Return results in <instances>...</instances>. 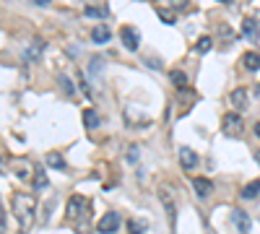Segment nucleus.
<instances>
[{
	"label": "nucleus",
	"mask_w": 260,
	"mask_h": 234,
	"mask_svg": "<svg viewBox=\"0 0 260 234\" xmlns=\"http://www.w3.org/2000/svg\"><path fill=\"white\" fill-rule=\"evenodd\" d=\"M11 208L13 216L19 218L21 229H32L37 221V200L32 193H13L11 195Z\"/></svg>",
	"instance_id": "1"
},
{
	"label": "nucleus",
	"mask_w": 260,
	"mask_h": 234,
	"mask_svg": "<svg viewBox=\"0 0 260 234\" xmlns=\"http://www.w3.org/2000/svg\"><path fill=\"white\" fill-rule=\"evenodd\" d=\"M221 133L229 135V138H239L244 133V122H242V115L239 112H226L221 117Z\"/></svg>",
	"instance_id": "2"
},
{
	"label": "nucleus",
	"mask_w": 260,
	"mask_h": 234,
	"mask_svg": "<svg viewBox=\"0 0 260 234\" xmlns=\"http://www.w3.org/2000/svg\"><path fill=\"white\" fill-rule=\"evenodd\" d=\"M8 169L24 182H32V177H34V162L24 159V156H13V159L8 162Z\"/></svg>",
	"instance_id": "3"
},
{
	"label": "nucleus",
	"mask_w": 260,
	"mask_h": 234,
	"mask_svg": "<svg viewBox=\"0 0 260 234\" xmlns=\"http://www.w3.org/2000/svg\"><path fill=\"white\" fill-rule=\"evenodd\" d=\"M159 200H161V206H164L166 221H169V226H175L177 224V200H175V193L166 185L159 187Z\"/></svg>",
	"instance_id": "4"
},
{
	"label": "nucleus",
	"mask_w": 260,
	"mask_h": 234,
	"mask_svg": "<svg viewBox=\"0 0 260 234\" xmlns=\"http://www.w3.org/2000/svg\"><path fill=\"white\" fill-rule=\"evenodd\" d=\"M86 208H89V200L83 195H70L68 206H65V218L68 221H78V218L86 213Z\"/></svg>",
	"instance_id": "5"
},
{
	"label": "nucleus",
	"mask_w": 260,
	"mask_h": 234,
	"mask_svg": "<svg viewBox=\"0 0 260 234\" xmlns=\"http://www.w3.org/2000/svg\"><path fill=\"white\" fill-rule=\"evenodd\" d=\"M120 39H122V47H125L128 52H138L141 47V31L135 26H122L120 29Z\"/></svg>",
	"instance_id": "6"
},
{
	"label": "nucleus",
	"mask_w": 260,
	"mask_h": 234,
	"mask_svg": "<svg viewBox=\"0 0 260 234\" xmlns=\"http://www.w3.org/2000/svg\"><path fill=\"white\" fill-rule=\"evenodd\" d=\"M120 224H122L120 213H117V211H107L99 221H97V231H99V234H115V231L120 229Z\"/></svg>",
	"instance_id": "7"
},
{
	"label": "nucleus",
	"mask_w": 260,
	"mask_h": 234,
	"mask_svg": "<svg viewBox=\"0 0 260 234\" xmlns=\"http://www.w3.org/2000/svg\"><path fill=\"white\" fill-rule=\"evenodd\" d=\"M44 39L42 37H34L32 42L26 44V50H24V62H37V60H42V52H44Z\"/></svg>",
	"instance_id": "8"
},
{
	"label": "nucleus",
	"mask_w": 260,
	"mask_h": 234,
	"mask_svg": "<svg viewBox=\"0 0 260 234\" xmlns=\"http://www.w3.org/2000/svg\"><path fill=\"white\" fill-rule=\"evenodd\" d=\"M180 164H182V169L185 172H193L198 164H201V156H198V151H193V148H188V146H180Z\"/></svg>",
	"instance_id": "9"
},
{
	"label": "nucleus",
	"mask_w": 260,
	"mask_h": 234,
	"mask_svg": "<svg viewBox=\"0 0 260 234\" xmlns=\"http://www.w3.org/2000/svg\"><path fill=\"white\" fill-rule=\"evenodd\" d=\"M232 224H234V229L239 234H247L252 221H250V216H247V211H244V208H232Z\"/></svg>",
	"instance_id": "10"
},
{
	"label": "nucleus",
	"mask_w": 260,
	"mask_h": 234,
	"mask_svg": "<svg viewBox=\"0 0 260 234\" xmlns=\"http://www.w3.org/2000/svg\"><path fill=\"white\" fill-rule=\"evenodd\" d=\"M239 31H242L244 39H252L255 42V39H260V21L257 19H244Z\"/></svg>",
	"instance_id": "11"
},
{
	"label": "nucleus",
	"mask_w": 260,
	"mask_h": 234,
	"mask_svg": "<svg viewBox=\"0 0 260 234\" xmlns=\"http://www.w3.org/2000/svg\"><path fill=\"white\" fill-rule=\"evenodd\" d=\"M190 185H193V193H195L198 198H208V195L213 193V182L206 180V177H195Z\"/></svg>",
	"instance_id": "12"
},
{
	"label": "nucleus",
	"mask_w": 260,
	"mask_h": 234,
	"mask_svg": "<svg viewBox=\"0 0 260 234\" xmlns=\"http://www.w3.org/2000/svg\"><path fill=\"white\" fill-rule=\"evenodd\" d=\"M44 164H47L50 169H57V172L68 169V164H65V159H63V153H60V151H47V153H44Z\"/></svg>",
	"instance_id": "13"
},
{
	"label": "nucleus",
	"mask_w": 260,
	"mask_h": 234,
	"mask_svg": "<svg viewBox=\"0 0 260 234\" xmlns=\"http://www.w3.org/2000/svg\"><path fill=\"white\" fill-rule=\"evenodd\" d=\"M110 39H112V31H110V26L97 24L94 29H91V42H94V44H107Z\"/></svg>",
	"instance_id": "14"
},
{
	"label": "nucleus",
	"mask_w": 260,
	"mask_h": 234,
	"mask_svg": "<svg viewBox=\"0 0 260 234\" xmlns=\"http://www.w3.org/2000/svg\"><path fill=\"white\" fill-rule=\"evenodd\" d=\"M32 185H34V190L42 193V190H47V172H44L42 164H34V177H32Z\"/></svg>",
	"instance_id": "15"
},
{
	"label": "nucleus",
	"mask_w": 260,
	"mask_h": 234,
	"mask_svg": "<svg viewBox=\"0 0 260 234\" xmlns=\"http://www.w3.org/2000/svg\"><path fill=\"white\" fill-rule=\"evenodd\" d=\"M247 97H250L247 89H242V86H239V89H234L232 94H229V102H232V104L239 109V112H242V109H247V104H250V102H247Z\"/></svg>",
	"instance_id": "16"
},
{
	"label": "nucleus",
	"mask_w": 260,
	"mask_h": 234,
	"mask_svg": "<svg viewBox=\"0 0 260 234\" xmlns=\"http://www.w3.org/2000/svg\"><path fill=\"white\" fill-rule=\"evenodd\" d=\"M83 125H86V130H97L99 125H102V115L97 112V109H83Z\"/></svg>",
	"instance_id": "17"
},
{
	"label": "nucleus",
	"mask_w": 260,
	"mask_h": 234,
	"mask_svg": "<svg viewBox=\"0 0 260 234\" xmlns=\"http://www.w3.org/2000/svg\"><path fill=\"white\" fill-rule=\"evenodd\" d=\"M169 81H172V86H175L177 91H185V89H188V75H185V70H180V68H172V70H169Z\"/></svg>",
	"instance_id": "18"
},
{
	"label": "nucleus",
	"mask_w": 260,
	"mask_h": 234,
	"mask_svg": "<svg viewBox=\"0 0 260 234\" xmlns=\"http://www.w3.org/2000/svg\"><path fill=\"white\" fill-rule=\"evenodd\" d=\"M104 70V57H91L89 62V81H99Z\"/></svg>",
	"instance_id": "19"
},
{
	"label": "nucleus",
	"mask_w": 260,
	"mask_h": 234,
	"mask_svg": "<svg viewBox=\"0 0 260 234\" xmlns=\"http://www.w3.org/2000/svg\"><path fill=\"white\" fill-rule=\"evenodd\" d=\"M57 86H60V91H63V94H65V97H70V99H75V84L70 81V78H68V75H63V73H60V75H57Z\"/></svg>",
	"instance_id": "20"
},
{
	"label": "nucleus",
	"mask_w": 260,
	"mask_h": 234,
	"mask_svg": "<svg viewBox=\"0 0 260 234\" xmlns=\"http://www.w3.org/2000/svg\"><path fill=\"white\" fill-rule=\"evenodd\" d=\"M242 65L247 68V70H252V73H255V70H260V55H257V52H252V50H250V52H244V55H242Z\"/></svg>",
	"instance_id": "21"
},
{
	"label": "nucleus",
	"mask_w": 260,
	"mask_h": 234,
	"mask_svg": "<svg viewBox=\"0 0 260 234\" xmlns=\"http://www.w3.org/2000/svg\"><path fill=\"white\" fill-rule=\"evenodd\" d=\"M242 198L244 200H252V198H260V180H252L242 187Z\"/></svg>",
	"instance_id": "22"
},
{
	"label": "nucleus",
	"mask_w": 260,
	"mask_h": 234,
	"mask_svg": "<svg viewBox=\"0 0 260 234\" xmlns=\"http://www.w3.org/2000/svg\"><path fill=\"white\" fill-rule=\"evenodd\" d=\"M128 231L130 234H146L148 231V221H146V218H130V221H128Z\"/></svg>",
	"instance_id": "23"
},
{
	"label": "nucleus",
	"mask_w": 260,
	"mask_h": 234,
	"mask_svg": "<svg viewBox=\"0 0 260 234\" xmlns=\"http://www.w3.org/2000/svg\"><path fill=\"white\" fill-rule=\"evenodd\" d=\"M211 47H213V39L211 37H201L195 42V52L198 55H206V52H211Z\"/></svg>",
	"instance_id": "24"
},
{
	"label": "nucleus",
	"mask_w": 260,
	"mask_h": 234,
	"mask_svg": "<svg viewBox=\"0 0 260 234\" xmlns=\"http://www.w3.org/2000/svg\"><path fill=\"white\" fill-rule=\"evenodd\" d=\"M156 13H159V19H161V21H164V24H166V26H172V24H175V21H177V19H175V13H172V11H169V8H159V11H156Z\"/></svg>",
	"instance_id": "25"
},
{
	"label": "nucleus",
	"mask_w": 260,
	"mask_h": 234,
	"mask_svg": "<svg viewBox=\"0 0 260 234\" xmlns=\"http://www.w3.org/2000/svg\"><path fill=\"white\" fill-rule=\"evenodd\" d=\"M83 16H86V19H102V16H107V11H104V8H94V6H89V8L83 11Z\"/></svg>",
	"instance_id": "26"
},
{
	"label": "nucleus",
	"mask_w": 260,
	"mask_h": 234,
	"mask_svg": "<svg viewBox=\"0 0 260 234\" xmlns=\"http://www.w3.org/2000/svg\"><path fill=\"white\" fill-rule=\"evenodd\" d=\"M138 156H141V151H138V146H135V143H130L128 146V164H138Z\"/></svg>",
	"instance_id": "27"
},
{
	"label": "nucleus",
	"mask_w": 260,
	"mask_h": 234,
	"mask_svg": "<svg viewBox=\"0 0 260 234\" xmlns=\"http://www.w3.org/2000/svg\"><path fill=\"white\" fill-rule=\"evenodd\" d=\"M219 34L224 37V44H232V39H234V31L229 29L226 24H221V26H219Z\"/></svg>",
	"instance_id": "28"
},
{
	"label": "nucleus",
	"mask_w": 260,
	"mask_h": 234,
	"mask_svg": "<svg viewBox=\"0 0 260 234\" xmlns=\"http://www.w3.org/2000/svg\"><path fill=\"white\" fill-rule=\"evenodd\" d=\"M75 78H78V86H81V91L86 94V97H89V99H91V97H94V94H91V86H89V81H86V78H83L81 73H78V75H75Z\"/></svg>",
	"instance_id": "29"
},
{
	"label": "nucleus",
	"mask_w": 260,
	"mask_h": 234,
	"mask_svg": "<svg viewBox=\"0 0 260 234\" xmlns=\"http://www.w3.org/2000/svg\"><path fill=\"white\" fill-rule=\"evenodd\" d=\"M146 65H148V68H154V70H161V68H164L159 57H146Z\"/></svg>",
	"instance_id": "30"
},
{
	"label": "nucleus",
	"mask_w": 260,
	"mask_h": 234,
	"mask_svg": "<svg viewBox=\"0 0 260 234\" xmlns=\"http://www.w3.org/2000/svg\"><path fill=\"white\" fill-rule=\"evenodd\" d=\"M6 229H8V221H6V211H3V206H0V234H6Z\"/></svg>",
	"instance_id": "31"
},
{
	"label": "nucleus",
	"mask_w": 260,
	"mask_h": 234,
	"mask_svg": "<svg viewBox=\"0 0 260 234\" xmlns=\"http://www.w3.org/2000/svg\"><path fill=\"white\" fill-rule=\"evenodd\" d=\"M185 3H188V0H172V6H175V8H182Z\"/></svg>",
	"instance_id": "32"
},
{
	"label": "nucleus",
	"mask_w": 260,
	"mask_h": 234,
	"mask_svg": "<svg viewBox=\"0 0 260 234\" xmlns=\"http://www.w3.org/2000/svg\"><path fill=\"white\" fill-rule=\"evenodd\" d=\"M252 133H255V135L260 138V122H255V128H252Z\"/></svg>",
	"instance_id": "33"
},
{
	"label": "nucleus",
	"mask_w": 260,
	"mask_h": 234,
	"mask_svg": "<svg viewBox=\"0 0 260 234\" xmlns=\"http://www.w3.org/2000/svg\"><path fill=\"white\" fill-rule=\"evenodd\" d=\"M37 6H50V0H34Z\"/></svg>",
	"instance_id": "34"
},
{
	"label": "nucleus",
	"mask_w": 260,
	"mask_h": 234,
	"mask_svg": "<svg viewBox=\"0 0 260 234\" xmlns=\"http://www.w3.org/2000/svg\"><path fill=\"white\" fill-rule=\"evenodd\" d=\"M255 97H257V102H260V81H257V86H255Z\"/></svg>",
	"instance_id": "35"
},
{
	"label": "nucleus",
	"mask_w": 260,
	"mask_h": 234,
	"mask_svg": "<svg viewBox=\"0 0 260 234\" xmlns=\"http://www.w3.org/2000/svg\"><path fill=\"white\" fill-rule=\"evenodd\" d=\"M255 162H257V167H260V151H255Z\"/></svg>",
	"instance_id": "36"
},
{
	"label": "nucleus",
	"mask_w": 260,
	"mask_h": 234,
	"mask_svg": "<svg viewBox=\"0 0 260 234\" xmlns=\"http://www.w3.org/2000/svg\"><path fill=\"white\" fill-rule=\"evenodd\" d=\"M219 3H226V6H229V3H232V0H219Z\"/></svg>",
	"instance_id": "37"
}]
</instances>
